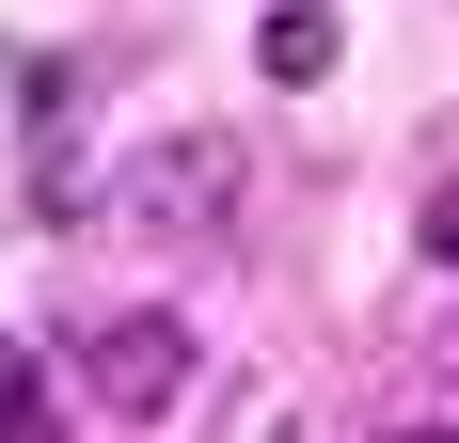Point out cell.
I'll return each instance as SVG.
<instances>
[{
  "instance_id": "7",
  "label": "cell",
  "mask_w": 459,
  "mask_h": 443,
  "mask_svg": "<svg viewBox=\"0 0 459 443\" xmlns=\"http://www.w3.org/2000/svg\"><path fill=\"white\" fill-rule=\"evenodd\" d=\"M285 443H317V428H285Z\"/></svg>"
},
{
  "instance_id": "2",
  "label": "cell",
  "mask_w": 459,
  "mask_h": 443,
  "mask_svg": "<svg viewBox=\"0 0 459 443\" xmlns=\"http://www.w3.org/2000/svg\"><path fill=\"white\" fill-rule=\"evenodd\" d=\"M80 380H95V412H127V428H143V412H175V396H190V317H159V301L111 317V333L80 349Z\"/></svg>"
},
{
  "instance_id": "1",
  "label": "cell",
  "mask_w": 459,
  "mask_h": 443,
  "mask_svg": "<svg viewBox=\"0 0 459 443\" xmlns=\"http://www.w3.org/2000/svg\"><path fill=\"white\" fill-rule=\"evenodd\" d=\"M238 175H254V159H238L222 127H159V143H127L111 222H127V238H222V222H238Z\"/></svg>"
},
{
  "instance_id": "6",
  "label": "cell",
  "mask_w": 459,
  "mask_h": 443,
  "mask_svg": "<svg viewBox=\"0 0 459 443\" xmlns=\"http://www.w3.org/2000/svg\"><path fill=\"white\" fill-rule=\"evenodd\" d=\"M380 443H459V428H380Z\"/></svg>"
},
{
  "instance_id": "5",
  "label": "cell",
  "mask_w": 459,
  "mask_h": 443,
  "mask_svg": "<svg viewBox=\"0 0 459 443\" xmlns=\"http://www.w3.org/2000/svg\"><path fill=\"white\" fill-rule=\"evenodd\" d=\"M428 269H459V175L428 190Z\"/></svg>"
},
{
  "instance_id": "3",
  "label": "cell",
  "mask_w": 459,
  "mask_h": 443,
  "mask_svg": "<svg viewBox=\"0 0 459 443\" xmlns=\"http://www.w3.org/2000/svg\"><path fill=\"white\" fill-rule=\"evenodd\" d=\"M333 48H349V32H333L317 0H270V32H254V64H270V80L301 95V80H333Z\"/></svg>"
},
{
  "instance_id": "4",
  "label": "cell",
  "mask_w": 459,
  "mask_h": 443,
  "mask_svg": "<svg viewBox=\"0 0 459 443\" xmlns=\"http://www.w3.org/2000/svg\"><path fill=\"white\" fill-rule=\"evenodd\" d=\"M0 443H48V349L0 333Z\"/></svg>"
}]
</instances>
